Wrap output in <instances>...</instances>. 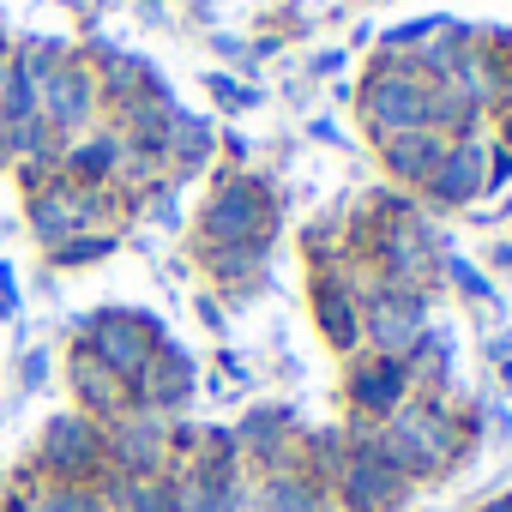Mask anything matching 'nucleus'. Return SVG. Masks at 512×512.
Listing matches in <instances>:
<instances>
[{"instance_id":"0eeeda50","label":"nucleus","mask_w":512,"mask_h":512,"mask_svg":"<svg viewBox=\"0 0 512 512\" xmlns=\"http://www.w3.org/2000/svg\"><path fill=\"white\" fill-rule=\"evenodd\" d=\"M350 500H356L362 512H380V506H392V500H398V488H392V476H386L374 458H362V464L350 470Z\"/></svg>"},{"instance_id":"f03ea898","label":"nucleus","mask_w":512,"mask_h":512,"mask_svg":"<svg viewBox=\"0 0 512 512\" xmlns=\"http://www.w3.org/2000/svg\"><path fill=\"white\" fill-rule=\"evenodd\" d=\"M368 326H374L380 350L398 362L404 350H416V344L428 338V302H422L416 290H386V296H380V308L368 314Z\"/></svg>"},{"instance_id":"20e7f679","label":"nucleus","mask_w":512,"mask_h":512,"mask_svg":"<svg viewBox=\"0 0 512 512\" xmlns=\"http://www.w3.org/2000/svg\"><path fill=\"white\" fill-rule=\"evenodd\" d=\"M440 157H446V139L428 133V127L392 133V145H386V169H392L398 181H422V187H428V175L440 169Z\"/></svg>"},{"instance_id":"7ed1b4c3","label":"nucleus","mask_w":512,"mask_h":512,"mask_svg":"<svg viewBox=\"0 0 512 512\" xmlns=\"http://www.w3.org/2000/svg\"><path fill=\"white\" fill-rule=\"evenodd\" d=\"M482 163H488V145H482V139H464V145H452V151L440 157V169L428 175V193H434L440 205H464V199H476V193L488 187Z\"/></svg>"},{"instance_id":"39448f33","label":"nucleus","mask_w":512,"mask_h":512,"mask_svg":"<svg viewBox=\"0 0 512 512\" xmlns=\"http://www.w3.org/2000/svg\"><path fill=\"white\" fill-rule=\"evenodd\" d=\"M260 223H266V211H260V193H253V187H229V193L217 199V211H211V235H217V241L260 235Z\"/></svg>"},{"instance_id":"f257e3e1","label":"nucleus","mask_w":512,"mask_h":512,"mask_svg":"<svg viewBox=\"0 0 512 512\" xmlns=\"http://www.w3.org/2000/svg\"><path fill=\"white\" fill-rule=\"evenodd\" d=\"M434 115V85L416 67H380L368 85V121L374 133H416Z\"/></svg>"},{"instance_id":"1a4fd4ad","label":"nucleus","mask_w":512,"mask_h":512,"mask_svg":"<svg viewBox=\"0 0 512 512\" xmlns=\"http://www.w3.org/2000/svg\"><path fill=\"white\" fill-rule=\"evenodd\" d=\"M446 278H452L464 296H488V278H482L476 266H464V260H446Z\"/></svg>"},{"instance_id":"423d86ee","label":"nucleus","mask_w":512,"mask_h":512,"mask_svg":"<svg viewBox=\"0 0 512 512\" xmlns=\"http://www.w3.org/2000/svg\"><path fill=\"white\" fill-rule=\"evenodd\" d=\"M398 398H404V362L380 356L374 368L356 374V404H368V410H392Z\"/></svg>"},{"instance_id":"9b49d317","label":"nucleus","mask_w":512,"mask_h":512,"mask_svg":"<svg viewBox=\"0 0 512 512\" xmlns=\"http://www.w3.org/2000/svg\"><path fill=\"white\" fill-rule=\"evenodd\" d=\"M506 133H512V115H506Z\"/></svg>"},{"instance_id":"6e6552de","label":"nucleus","mask_w":512,"mask_h":512,"mask_svg":"<svg viewBox=\"0 0 512 512\" xmlns=\"http://www.w3.org/2000/svg\"><path fill=\"white\" fill-rule=\"evenodd\" d=\"M320 320H326L332 344H356V308H350L344 284H326V290H320Z\"/></svg>"},{"instance_id":"9d476101","label":"nucleus","mask_w":512,"mask_h":512,"mask_svg":"<svg viewBox=\"0 0 512 512\" xmlns=\"http://www.w3.org/2000/svg\"><path fill=\"white\" fill-rule=\"evenodd\" d=\"M103 350H109V356H115V362H121V368H139V356H145V350H139V338H133V332H109V344H103Z\"/></svg>"}]
</instances>
